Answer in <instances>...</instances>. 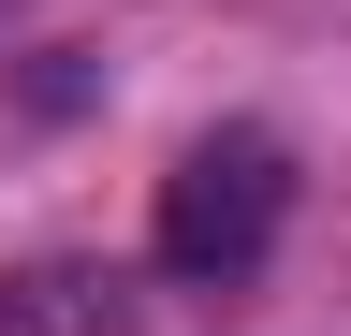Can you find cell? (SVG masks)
Here are the masks:
<instances>
[{
	"label": "cell",
	"instance_id": "7a4b0ae2",
	"mask_svg": "<svg viewBox=\"0 0 351 336\" xmlns=\"http://www.w3.org/2000/svg\"><path fill=\"white\" fill-rule=\"evenodd\" d=\"M103 322H117L103 263H15L0 278V336H103Z\"/></svg>",
	"mask_w": 351,
	"mask_h": 336
},
{
	"label": "cell",
	"instance_id": "6da1fadb",
	"mask_svg": "<svg viewBox=\"0 0 351 336\" xmlns=\"http://www.w3.org/2000/svg\"><path fill=\"white\" fill-rule=\"evenodd\" d=\"M278 220H293V146L234 117V132H205V146L161 176V278L234 292L263 248H278Z\"/></svg>",
	"mask_w": 351,
	"mask_h": 336
}]
</instances>
